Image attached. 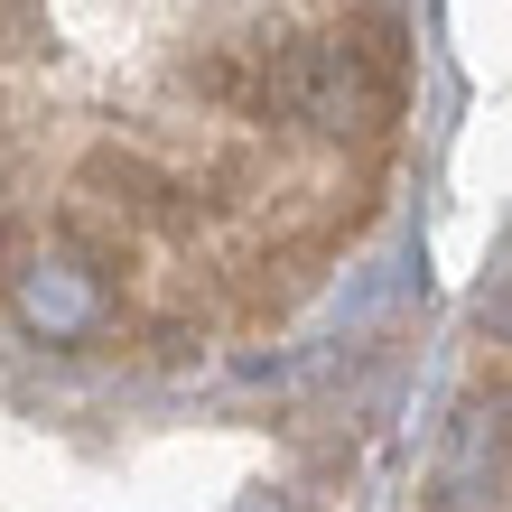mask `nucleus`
Returning <instances> with one entry per match:
<instances>
[{
	"label": "nucleus",
	"instance_id": "nucleus-1",
	"mask_svg": "<svg viewBox=\"0 0 512 512\" xmlns=\"http://www.w3.org/2000/svg\"><path fill=\"white\" fill-rule=\"evenodd\" d=\"M280 112L317 140H382L401 122V10H354L317 38H289Z\"/></svg>",
	"mask_w": 512,
	"mask_h": 512
},
{
	"label": "nucleus",
	"instance_id": "nucleus-2",
	"mask_svg": "<svg viewBox=\"0 0 512 512\" xmlns=\"http://www.w3.org/2000/svg\"><path fill=\"white\" fill-rule=\"evenodd\" d=\"M0 289H10V308H19V326L38 345H94V336H112V270L84 261L75 243L19 252Z\"/></svg>",
	"mask_w": 512,
	"mask_h": 512
},
{
	"label": "nucleus",
	"instance_id": "nucleus-3",
	"mask_svg": "<svg viewBox=\"0 0 512 512\" xmlns=\"http://www.w3.org/2000/svg\"><path fill=\"white\" fill-rule=\"evenodd\" d=\"M512 485V391H475L438 429V512H494Z\"/></svg>",
	"mask_w": 512,
	"mask_h": 512
},
{
	"label": "nucleus",
	"instance_id": "nucleus-4",
	"mask_svg": "<svg viewBox=\"0 0 512 512\" xmlns=\"http://www.w3.org/2000/svg\"><path fill=\"white\" fill-rule=\"evenodd\" d=\"M280 66H289V28H252V38H233V47H215L196 66V84L215 103H233V112H280Z\"/></svg>",
	"mask_w": 512,
	"mask_h": 512
},
{
	"label": "nucleus",
	"instance_id": "nucleus-5",
	"mask_svg": "<svg viewBox=\"0 0 512 512\" xmlns=\"http://www.w3.org/2000/svg\"><path fill=\"white\" fill-rule=\"evenodd\" d=\"M84 196H103L112 205V215H122V205H131V215H159V224H187V177H168V168H149L140 159V149H94V159H84Z\"/></svg>",
	"mask_w": 512,
	"mask_h": 512
},
{
	"label": "nucleus",
	"instance_id": "nucleus-6",
	"mask_svg": "<svg viewBox=\"0 0 512 512\" xmlns=\"http://www.w3.org/2000/svg\"><path fill=\"white\" fill-rule=\"evenodd\" d=\"M233 512H298V494H270V485H261V494H243V503H233Z\"/></svg>",
	"mask_w": 512,
	"mask_h": 512
},
{
	"label": "nucleus",
	"instance_id": "nucleus-7",
	"mask_svg": "<svg viewBox=\"0 0 512 512\" xmlns=\"http://www.w3.org/2000/svg\"><path fill=\"white\" fill-rule=\"evenodd\" d=\"M494 336L512 345V280H503V298H494Z\"/></svg>",
	"mask_w": 512,
	"mask_h": 512
}]
</instances>
